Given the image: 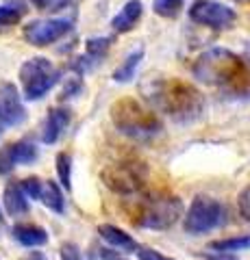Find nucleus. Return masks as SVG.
<instances>
[{
  "label": "nucleus",
  "instance_id": "nucleus-1",
  "mask_svg": "<svg viewBox=\"0 0 250 260\" xmlns=\"http://www.w3.org/2000/svg\"><path fill=\"white\" fill-rule=\"evenodd\" d=\"M152 111L168 115L176 124H191L205 111L203 93L181 78H152L142 87Z\"/></svg>",
  "mask_w": 250,
  "mask_h": 260
},
{
  "label": "nucleus",
  "instance_id": "nucleus-2",
  "mask_svg": "<svg viewBox=\"0 0 250 260\" xmlns=\"http://www.w3.org/2000/svg\"><path fill=\"white\" fill-rule=\"evenodd\" d=\"M193 76L205 85L241 93L248 89V68L244 59L227 48H211L193 65Z\"/></svg>",
  "mask_w": 250,
  "mask_h": 260
},
{
  "label": "nucleus",
  "instance_id": "nucleus-3",
  "mask_svg": "<svg viewBox=\"0 0 250 260\" xmlns=\"http://www.w3.org/2000/svg\"><path fill=\"white\" fill-rule=\"evenodd\" d=\"M111 121L120 133L135 141H150L163 130V121L159 119L157 111L144 107L133 98H122L111 107Z\"/></svg>",
  "mask_w": 250,
  "mask_h": 260
},
{
  "label": "nucleus",
  "instance_id": "nucleus-4",
  "mask_svg": "<svg viewBox=\"0 0 250 260\" xmlns=\"http://www.w3.org/2000/svg\"><path fill=\"white\" fill-rule=\"evenodd\" d=\"M183 217V202L168 193H150L142 200H135L128 210V219L137 228L146 230H165Z\"/></svg>",
  "mask_w": 250,
  "mask_h": 260
},
{
  "label": "nucleus",
  "instance_id": "nucleus-5",
  "mask_svg": "<svg viewBox=\"0 0 250 260\" xmlns=\"http://www.w3.org/2000/svg\"><path fill=\"white\" fill-rule=\"evenodd\" d=\"M227 206L215 198H207V195H198L191 200V204L187 208V213L183 217V228L187 234H207L213 232L217 228H222L227 223Z\"/></svg>",
  "mask_w": 250,
  "mask_h": 260
},
{
  "label": "nucleus",
  "instance_id": "nucleus-6",
  "mask_svg": "<svg viewBox=\"0 0 250 260\" xmlns=\"http://www.w3.org/2000/svg\"><path fill=\"white\" fill-rule=\"evenodd\" d=\"M59 78H61V72L54 68L52 61H48L46 56H33V59L24 61L20 68L22 93L29 102L42 100V98L59 83Z\"/></svg>",
  "mask_w": 250,
  "mask_h": 260
},
{
  "label": "nucleus",
  "instance_id": "nucleus-7",
  "mask_svg": "<svg viewBox=\"0 0 250 260\" xmlns=\"http://www.w3.org/2000/svg\"><path fill=\"white\" fill-rule=\"evenodd\" d=\"M148 169L142 160L122 158L102 169V180L118 195H135L146 186Z\"/></svg>",
  "mask_w": 250,
  "mask_h": 260
},
{
  "label": "nucleus",
  "instance_id": "nucleus-8",
  "mask_svg": "<svg viewBox=\"0 0 250 260\" xmlns=\"http://www.w3.org/2000/svg\"><path fill=\"white\" fill-rule=\"evenodd\" d=\"M191 22L200 24V26H209L213 30H224L235 22V11L231 7L215 3V0H196L189 9Z\"/></svg>",
  "mask_w": 250,
  "mask_h": 260
},
{
  "label": "nucleus",
  "instance_id": "nucleus-9",
  "mask_svg": "<svg viewBox=\"0 0 250 260\" xmlns=\"http://www.w3.org/2000/svg\"><path fill=\"white\" fill-rule=\"evenodd\" d=\"M72 30V20L70 18H52V20H37L31 22L24 28V37L31 46L44 48L54 42H59L61 37H66Z\"/></svg>",
  "mask_w": 250,
  "mask_h": 260
},
{
  "label": "nucleus",
  "instance_id": "nucleus-10",
  "mask_svg": "<svg viewBox=\"0 0 250 260\" xmlns=\"http://www.w3.org/2000/svg\"><path fill=\"white\" fill-rule=\"evenodd\" d=\"M37 158L39 148L29 139L5 145L0 150V176H9L18 165H33Z\"/></svg>",
  "mask_w": 250,
  "mask_h": 260
},
{
  "label": "nucleus",
  "instance_id": "nucleus-11",
  "mask_svg": "<svg viewBox=\"0 0 250 260\" xmlns=\"http://www.w3.org/2000/svg\"><path fill=\"white\" fill-rule=\"evenodd\" d=\"M0 119H3L5 128L20 126L26 119V109L22 104V98L11 83H0Z\"/></svg>",
  "mask_w": 250,
  "mask_h": 260
},
{
  "label": "nucleus",
  "instance_id": "nucleus-12",
  "mask_svg": "<svg viewBox=\"0 0 250 260\" xmlns=\"http://www.w3.org/2000/svg\"><path fill=\"white\" fill-rule=\"evenodd\" d=\"M70 121H72V113L68 109H63V107L50 109V113H48V117L44 121V128H42V141L46 145L57 143L61 139V135L68 130Z\"/></svg>",
  "mask_w": 250,
  "mask_h": 260
},
{
  "label": "nucleus",
  "instance_id": "nucleus-13",
  "mask_svg": "<svg viewBox=\"0 0 250 260\" xmlns=\"http://www.w3.org/2000/svg\"><path fill=\"white\" fill-rule=\"evenodd\" d=\"M98 234L100 239L107 243L111 249H118V251H135L137 247V241L131 237L128 232H124L122 228H118L114 223H100L98 225Z\"/></svg>",
  "mask_w": 250,
  "mask_h": 260
},
{
  "label": "nucleus",
  "instance_id": "nucleus-14",
  "mask_svg": "<svg viewBox=\"0 0 250 260\" xmlns=\"http://www.w3.org/2000/svg\"><path fill=\"white\" fill-rule=\"evenodd\" d=\"M3 204L5 210L9 217H24L29 213V198L26 193L22 191L20 182H9L5 186V193H3Z\"/></svg>",
  "mask_w": 250,
  "mask_h": 260
},
{
  "label": "nucleus",
  "instance_id": "nucleus-15",
  "mask_svg": "<svg viewBox=\"0 0 250 260\" xmlns=\"http://www.w3.org/2000/svg\"><path fill=\"white\" fill-rule=\"evenodd\" d=\"M142 11H144V5L140 3V0H128V3L120 9L114 20H111V28H114V32H128L135 28V24L140 22L142 18Z\"/></svg>",
  "mask_w": 250,
  "mask_h": 260
},
{
  "label": "nucleus",
  "instance_id": "nucleus-16",
  "mask_svg": "<svg viewBox=\"0 0 250 260\" xmlns=\"http://www.w3.org/2000/svg\"><path fill=\"white\" fill-rule=\"evenodd\" d=\"M11 237L15 243H20L22 247H42L48 243V232L44 228L35 223H18L13 225Z\"/></svg>",
  "mask_w": 250,
  "mask_h": 260
},
{
  "label": "nucleus",
  "instance_id": "nucleus-17",
  "mask_svg": "<svg viewBox=\"0 0 250 260\" xmlns=\"http://www.w3.org/2000/svg\"><path fill=\"white\" fill-rule=\"evenodd\" d=\"M26 3L24 0H7L5 5H0V32L13 28L15 24H20L22 18L26 15Z\"/></svg>",
  "mask_w": 250,
  "mask_h": 260
},
{
  "label": "nucleus",
  "instance_id": "nucleus-18",
  "mask_svg": "<svg viewBox=\"0 0 250 260\" xmlns=\"http://www.w3.org/2000/svg\"><path fill=\"white\" fill-rule=\"evenodd\" d=\"M39 202L50 208L52 213H63L66 210V200H63V191L57 182L52 180H42V191H39Z\"/></svg>",
  "mask_w": 250,
  "mask_h": 260
},
{
  "label": "nucleus",
  "instance_id": "nucleus-19",
  "mask_svg": "<svg viewBox=\"0 0 250 260\" xmlns=\"http://www.w3.org/2000/svg\"><path fill=\"white\" fill-rule=\"evenodd\" d=\"M142 61H144V48H137V50H133L122 63H120V68L114 72V80L116 83H128V80H133Z\"/></svg>",
  "mask_w": 250,
  "mask_h": 260
},
{
  "label": "nucleus",
  "instance_id": "nucleus-20",
  "mask_svg": "<svg viewBox=\"0 0 250 260\" xmlns=\"http://www.w3.org/2000/svg\"><path fill=\"white\" fill-rule=\"evenodd\" d=\"M209 249L217 251V254H235V251H248L250 249V234L211 241V243H209Z\"/></svg>",
  "mask_w": 250,
  "mask_h": 260
},
{
  "label": "nucleus",
  "instance_id": "nucleus-21",
  "mask_svg": "<svg viewBox=\"0 0 250 260\" xmlns=\"http://www.w3.org/2000/svg\"><path fill=\"white\" fill-rule=\"evenodd\" d=\"M185 5V0H155V5H152V9H155L157 15L161 18H176V15L181 13Z\"/></svg>",
  "mask_w": 250,
  "mask_h": 260
},
{
  "label": "nucleus",
  "instance_id": "nucleus-22",
  "mask_svg": "<svg viewBox=\"0 0 250 260\" xmlns=\"http://www.w3.org/2000/svg\"><path fill=\"white\" fill-rule=\"evenodd\" d=\"M57 174H59L61 184L66 189H70L72 186V156L68 152H61L57 156Z\"/></svg>",
  "mask_w": 250,
  "mask_h": 260
},
{
  "label": "nucleus",
  "instance_id": "nucleus-23",
  "mask_svg": "<svg viewBox=\"0 0 250 260\" xmlns=\"http://www.w3.org/2000/svg\"><path fill=\"white\" fill-rule=\"evenodd\" d=\"M72 3V0H31V5L37 7L39 11H61Z\"/></svg>",
  "mask_w": 250,
  "mask_h": 260
},
{
  "label": "nucleus",
  "instance_id": "nucleus-24",
  "mask_svg": "<svg viewBox=\"0 0 250 260\" xmlns=\"http://www.w3.org/2000/svg\"><path fill=\"white\" fill-rule=\"evenodd\" d=\"M22 191L26 193V198L31 200H39V191H42V180L39 178H26V180L20 182Z\"/></svg>",
  "mask_w": 250,
  "mask_h": 260
},
{
  "label": "nucleus",
  "instance_id": "nucleus-25",
  "mask_svg": "<svg viewBox=\"0 0 250 260\" xmlns=\"http://www.w3.org/2000/svg\"><path fill=\"white\" fill-rule=\"evenodd\" d=\"M237 210H239V215L244 217V221L250 223V186H246V189L239 193V198H237Z\"/></svg>",
  "mask_w": 250,
  "mask_h": 260
},
{
  "label": "nucleus",
  "instance_id": "nucleus-26",
  "mask_svg": "<svg viewBox=\"0 0 250 260\" xmlns=\"http://www.w3.org/2000/svg\"><path fill=\"white\" fill-rule=\"evenodd\" d=\"M137 258L140 260H174V258L161 254V251L152 249V247H137Z\"/></svg>",
  "mask_w": 250,
  "mask_h": 260
},
{
  "label": "nucleus",
  "instance_id": "nucleus-27",
  "mask_svg": "<svg viewBox=\"0 0 250 260\" xmlns=\"http://www.w3.org/2000/svg\"><path fill=\"white\" fill-rule=\"evenodd\" d=\"M80 91H83V83H80V78L78 76H72L68 78V83H66V89H63V98H74L78 95Z\"/></svg>",
  "mask_w": 250,
  "mask_h": 260
},
{
  "label": "nucleus",
  "instance_id": "nucleus-28",
  "mask_svg": "<svg viewBox=\"0 0 250 260\" xmlns=\"http://www.w3.org/2000/svg\"><path fill=\"white\" fill-rule=\"evenodd\" d=\"M59 256H61V260H83L80 258V249L74 245V243H63Z\"/></svg>",
  "mask_w": 250,
  "mask_h": 260
},
{
  "label": "nucleus",
  "instance_id": "nucleus-29",
  "mask_svg": "<svg viewBox=\"0 0 250 260\" xmlns=\"http://www.w3.org/2000/svg\"><path fill=\"white\" fill-rule=\"evenodd\" d=\"M24 260H48V258H46L44 251H31V254L24 258Z\"/></svg>",
  "mask_w": 250,
  "mask_h": 260
},
{
  "label": "nucleus",
  "instance_id": "nucleus-30",
  "mask_svg": "<svg viewBox=\"0 0 250 260\" xmlns=\"http://www.w3.org/2000/svg\"><path fill=\"white\" fill-rule=\"evenodd\" d=\"M213 260H237V258H233L231 254H222V256H217V258H213Z\"/></svg>",
  "mask_w": 250,
  "mask_h": 260
},
{
  "label": "nucleus",
  "instance_id": "nucleus-31",
  "mask_svg": "<svg viewBox=\"0 0 250 260\" xmlns=\"http://www.w3.org/2000/svg\"><path fill=\"white\" fill-rule=\"evenodd\" d=\"M5 230V215H3V208H0V234Z\"/></svg>",
  "mask_w": 250,
  "mask_h": 260
},
{
  "label": "nucleus",
  "instance_id": "nucleus-32",
  "mask_svg": "<svg viewBox=\"0 0 250 260\" xmlns=\"http://www.w3.org/2000/svg\"><path fill=\"white\" fill-rule=\"evenodd\" d=\"M246 61H248V63H250V44H248V46H246Z\"/></svg>",
  "mask_w": 250,
  "mask_h": 260
},
{
  "label": "nucleus",
  "instance_id": "nucleus-33",
  "mask_svg": "<svg viewBox=\"0 0 250 260\" xmlns=\"http://www.w3.org/2000/svg\"><path fill=\"white\" fill-rule=\"evenodd\" d=\"M5 133V124H3V119H0V135Z\"/></svg>",
  "mask_w": 250,
  "mask_h": 260
},
{
  "label": "nucleus",
  "instance_id": "nucleus-34",
  "mask_svg": "<svg viewBox=\"0 0 250 260\" xmlns=\"http://www.w3.org/2000/svg\"><path fill=\"white\" fill-rule=\"evenodd\" d=\"M114 260H122V258H118V256H116V258H114Z\"/></svg>",
  "mask_w": 250,
  "mask_h": 260
}]
</instances>
